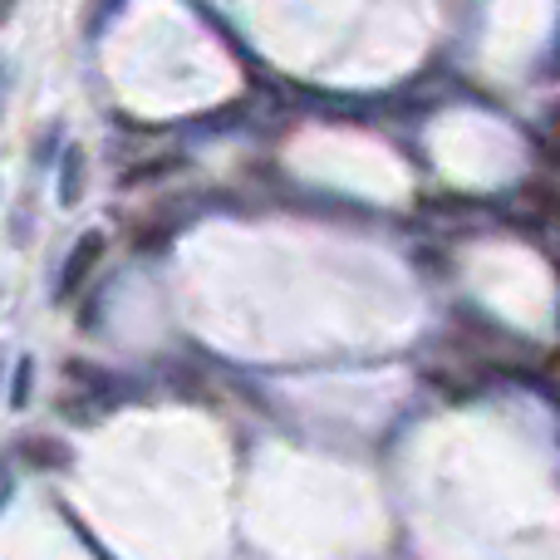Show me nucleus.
<instances>
[{
  "label": "nucleus",
  "mask_w": 560,
  "mask_h": 560,
  "mask_svg": "<svg viewBox=\"0 0 560 560\" xmlns=\"http://www.w3.org/2000/svg\"><path fill=\"white\" fill-rule=\"evenodd\" d=\"M104 261V232H89V236H79L74 242V252H69V261H65V271H59V300H69L79 285L89 280V271Z\"/></svg>",
  "instance_id": "1"
},
{
  "label": "nucleus",
  "mask_w": 560,
  "mask_h": 560,
  "mask_svg": "<svg viewBox=\"0 0 560 560\" xmlns=\"http://www.w3.org/2000/svg\"><path fill=\"white\" fill-rule=\"evenodd\" d=\"M5 98H10V65L0 59V108H5Z\"/></svg>",
  "instance_id": "6"
},
{
  "label": "nucleus",
  "mask_w": 560,
  "mask_h": 560,
  "mask_svg": "<svg viewBox=\"0 0 560 560\" xmlns=\"http://www.w3.org/2000/svg\"><path fill=\"white\" fill-rule=\"evenodd\" d=\"M84 197V148H65V163H59V202L79 207Z\"/></svg>",
  "instance_id": "2"
},
{
  "label": "nucleus",
  "mask_w": 560,
  "mask_h": 560,
  "mask_svg": "<svg viewBox=\"0 0 560 560\" xmlns=\"http://www.w3.org/2000/svg\"><path fill=\"white\" fill-rule=\"evenodd\" d=\"M5 502H10V467L0 463V506H5Z\"/></svg>",
  "instance_id": "7"
},
{
  "label": "nucleus",
  "mask_w": 560,
  "mask_h": 560,
  "mask_svg": "<svg viewBox=\"0 0 560 560\" xmlns=\"http://www.w3.org/2000/svg\"><path fill=\"white\" fill-rule=\"evenodd\" d=\"M30 374H35V364H30V359H20V364H15V388H10V404H15V408H25V398H30Z\"/></svg>",
  "instance_id": "5"
},
{
  "label": "nucleus",
  "mask_w": 560,
  "mask_h": 560,
  "mask_svg": "<svg viewBox=\"0 0 560 560\" xmlns=\"http://www.w3.org/2000/svg\"><path fill=\"white\" fill-rule=\"evenodd\" d=\"M20 453H25L35 467H65V463H69L65 447H59V443H45V438H25V443H20Z\"/></svg>",
  "instance_id": "3"
},
{
  "label": "nucleus",
  "mask_w": 560,
  "mask_h": 560,
  "mask_svg": "<svg viewBox=\"0 0 560 560\" xmlns=\"http://www.w3.org/2000/svg\"><path fill=\"white\" fill-rule=\"evenodd\" d=\"M526 202H532L536 212L546 217V222H556V226H560V192H556V187L532 183V187H526Z\"/></svg>",
  "instance_id": "4"
},
{
  "label": "nucleus",
  "mask_w": 560,
  "mask_h": 560,
  "mask_svg": "<svg viewBox=\"0 0 560 560\" xmlns=\"http://www.w3.org/2000/svg\"><path fill=\"white\" fill-rule=\"evenodd\" d=\"M10 10H15V0H0V20H5V15H10Z\"/></svg>",
  "instance_id": "8"
}]
</instances>
